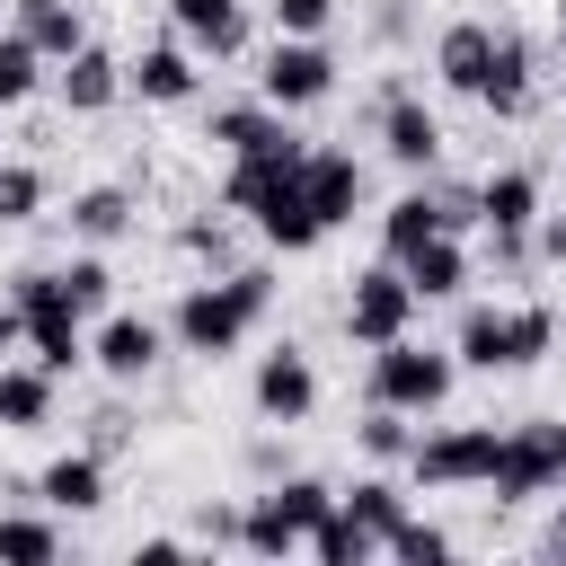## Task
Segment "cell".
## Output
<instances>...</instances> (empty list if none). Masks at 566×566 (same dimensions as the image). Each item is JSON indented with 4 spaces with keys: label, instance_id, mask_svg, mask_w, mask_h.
Returning a JSON list of instances; mask_svg holds the SVG:
<instances>
[{
    "label": "cell",
    "instance_id": "cell-1",
    "mask_svg": "<svg viewBox=\"0 0 566 566\" xmlns=\"http://www.w3.org/2000/svg\"><path fill=\"white\" fill-rule=\"evenodd\" d=\"M265 310H274V274H265V265L203 274V283L177 292V310H168V345L195 354V363H221V354H239V345L265 327Z\"/></svg>",
    "mask_w": 566,
    "mask_h": 566
},
{
    "label": "cell",
    "instance_id": "cell-2",
    "mask_svg": "<svg viewBox=\"0 0 566 566\" xmlns=\"http://www.w3.org/2000/svg\"><path fill=\"white\" fill-rule=\"evenodd\" d=\"M336 504V486L327 478H310V469H283V478H265V495H248L239 504V548L248 557H265V566H283V557H301L310 548V531H318V513Z\"/></svg>",
    "mask_w": 566,
    "mask_h": 566
},
{
    "label": "cell",
    "instance_id": "cell-3",
    "mask_svg": "<svg viewBox=\"0 0 566 566\" xmlns=\"http://www.w3.org/2000/svg\"><path fill=\"white\" fill-rule=\"evenodd\" d=\"M460 389V354L451 345H416V336H389L371 345V398L398 407V416H442Z\"/></svg>",
    "mask_w": 566,
    "mask_h": 566
},
{
    "label": "cell",
    "instance_id": "cell-4",
    "mask_svg": "<svg viewBox=\"0 0 566 566\" xmlns=\"http://www.w3.org/2000/svg\"><path fill=\"white\" fill-rule=\"evenodd\" d=\"M557 486H566V416L504 424L495 469H486V495L495 504H531V495H557Z\"/></svg>",
    "mask_w": 566,
    "mask_h": 566
},
{
    "label": "cell",
    "instance_id": "cell-5",
    "mask_svg": "<svg viewBox=\"0 0 566 566\" xmlns=\"http://www.w3.org/2000/svg\"><path fill=\"white\" fill-rule=\"evenodd\" d=\"M495 424H433V433H416L407 442V478L424 486V495H451V486H486V469H495Z\"/></svg>",
    "mask_w": 566,
    "mask_h": 566
},
{
    "label": "cell",
    "instance_id": "cell-6",
    "mask_svg": "<svg viewBox=\"0 0 566 566\" xmlns=\"http://www.w3.org/2000/svg\"><path fill=\"white\" fill-rule=\"evenodd\" d=\"M256 97L283 106V115L336 97V53H327V35H274L265 62H256Z\"/></svg>",
    "mask_w": 566,
    "mask_h": 566
},
{
    "label": "cell",
    "instance_id": "cell-7",
    "mask_svg": "<svg viewBox=\"0 0 566 566\" xmlns=\"http://www.w3.org/2000/svg\"><path fill=\"white\" fill-rule=\"evenodd\" d=\"M310 159V150H301ZM248 221H256V239L274 248V256H310L318 239H327V221H318V203H310V186H301V168H283V177H265L256 195H248Z\"/></svg>",
    "mask_w": 566,
    "mask_h": 566
},
{
    "label": "cell",
    "instance_id": "cell-8",
    "mask_svg": "<svg viewBox=\"0 0 566 566\" xmlns=\"http://www.w3.org/2000/svg\"><path fill=\"white\" fill-rule=\"evenodd\" d=\"M416 310H424V301L407 292V274L380 256V265H363V274H354V292H345V336L371 354V345L407 336V327H416Z\"/></svg>",
    "mask_w": 566,
    "mask_h": 566
},
{
    "label": "cell",
    "instance_id": "cell-9",
    "mask_svg": "<svg viewBox=\"0 0 566 566\" xmlns=\"http://www.w3.org/2000/svg\"><path fill=\"white\" fill-rule=\"evenodd\" d=\"M159 354H168V327L159 318H142V310H106L97 327H88V363L106 371V380H150L159 371Z\"/></svg>",
    "mask_w": 566,
    "mask_h": 566
},
{
    "label": "cell",
    "instance_id": "cell-10",
    "mask_svg": "<svg viewBox=\"0 0 566 566\" xmlns=\"http://www.w3.org/2000/svg\"><path fill=\"white\" fill-rule=\"evenodd\" d=\"M371 115H380V150H389V159H398L407 177H424V168L442 159V115H433V106H424V97H416L407 80H389Z\"/></svg>",
    "mask_w": 566,
    "mask_h": 566
},
{
    "label": "cell",
    "instance_id": "cell-11",
    "mask_svg": "<svg viewBox=\"0 0 566 566\" xmlns=\"http://www.w3.org/2000/svg\"><path fill=\"white\" fill-rule=\"evenodd\" d=\"M248 407H256L265 424H310V407H318V363H310L301 345H274V354H256Z\"/></svg>",
    "mask_w": 566,
    "mask_h": 566
},
{
    "label": "cell",
    "instance_id": "cell-12",
    "mask_svg": "<svg viewBox=\"0 0 566 566\" xmlns=\"http://www.w3.org/2000/svg\"><path fill=\"white\" fill-rule=\"evenodd\" d=\"M53 97H62V115H106L115 97H124V62L88 35L80 53H62V71H53Z\"/></svg>",
    "mask_w": 566,
    "mask_h": 566
},
{
    "label": "cell",
    "instance_id": "cell-13",
    "mask_svg": "<svg viewBox=\"0 0 566 566\" xmlns=\"http://www.w3.org/2000/svg\"><path fill=\"white\" fill-rule=\"evenodd\" d=\"M195 88H203V71H195L186 44H142L124 62V97H142V106H186Z\"/></svg>",
    "mask_w": 566,
    "mask_h": 566
},
{
    "label": "cell",
    "instance_id": "cell-14",
    "mask_svg": "<svg viewBox=\"0 0 566 566\" xmlns=\"http://www.w3.org/2000/svg\"><path fill=\"white\" fill-rule=\"evenodd\" d=\"M531 88H539V53L495 27V62H486V80H478V106H486L495 124H513V115H531Z\"/></svg>",
    "mask_w": 566,
    "mask_h": 566
},
{
    "label": "cell",
    "instance_id": "cell-15",
    "mask_svg": "<svg viewBox=\"0 0 566 566\" xmlns=\"http://www.w3.org/2000/svg\"><path fill=\"white\" fill-rule=\"evenodd\" d=\"M301 186H310V203H318V221H327V230H345V221L363 212V159H354V150H327V142H310V159H301Z\"/></svg>",
    "mask_w": 566,
    "mask_h": 566
},
{
    "label": "cell",
    "instance_id": "cell-16",
    "mask_svg": "<svg viewBox=\"0 0 566 566\" xmlns=\"http://www.w3.org/2000/svg\"><path fill=\"white\" fill-rule=\"evenodd\" d=\"M486 62H495V27H486V18H451V27L433 35V80H442L451 97H478Z\"/></svg>",
    "mask_w": 566,
    "mask_h": 566
},
{
    "label": "cell",
    "instance_id": "cell-17",
    "mask_svg": "<svg viewBox=\"0 0 566 566\" xmlns=\"http://www.w3.org/2000/svg\"><path fill=\"white\" fill-rule=\"evenodd\" d=\"M27 495H35L44 513H97V504H106V460H97V451H62V460L35 469Z\"/></svg>",
    "mask_w": 566,
    "mask_h": 566
},
{
    "label": "cell",
    "instance_id": "cell-18",
    "mask_svg": "<svg viewBox=\"0 0 566 566\" xmlns=\"http://www.w3.org/2000/svg\"><path fill=\"white\" fill-rule=\"evenodd\" d=\"M203 142H221L230 159H248V150H274V142H301V133L283 124V106H265V97H230V106H212V124H203Z\"/></svg>",
    "mask_w": 566,
    "mask_h": 566
},
{
    "label": "cell",
    "instance_id": "cell-19",
    "mask_svg": "<svg viewBox=\"0 0 566 566\" xmlns=\"http://www.w3.org/2000/svg\"><path fill=\"white\" fill-rule=\"evenodd\" d=\"M398 274H407V292H416V301H460V283H469V248H460V230L416 239V248L398 256Z\"/></svg>",
    "mask_w": 566,
    "mask_h": 566
},
{
    "label": "cell",
    "instance_id": "cell-20",
    "mask_svg": "<svg viewBox=\"0 0 566 566\" xmlns=\"http://www.w3.org/2000/svg\"><path fill=\"white\" fill-rule=\"evenodd\" d=\"M18 318H27V354H35V363H44L53 380L88 363V318H80L71 301H44V310H18Z\"/></svg>",
    "mask_w": 566,
    "mask_h": 566
},
{
    "label": "cell",
    "instance_id": "cell-21",
    "mask_svg": "<svg viewBox=\"0 0 566 566\" xmlns=\"http://www.w3.org/2000/svg\"><path fill=\"white\" fill-rule=\"evenodd\" d=\"M168 18L186 27V53H212V62L248 53V9L239 0H168Z\"/></svg>",
    "mask_w": 566,
    "mask_h": 566
},
{
    "label": "cell",
    "instance_id": "cell-22",
    "mask_svg": "<svg viewBox=\"0 0 566 566\" xmlns=\"http://www.w3.org/2000/svg\"><path fill=\"white\" fill-rule=\"evenodd\" d=\"M531 221H539V177H531V168H495V177H478V230L531 239Z\"/></svg>",
    "mask_w": 566,
    "mask_h": 566
},
{
    "label": "cell",
    "instance_id": "cell-23",
    "mask_svg": "<svg viewBox=\"0 0 566 566\" xmlns=\"http://www.w3.org/2000/svg\"><path fill=\"white\" fill-rule=\"evenodd\" d=\"M9 27L44 53V62H62V53H80L88 44V18H80V0H9Z\"/></svg>",
    "mask_w": 566,
    "mask_h": 566
},
{
    "label": "cell",
    "instance_id": "cell-24",
    "mask_svg": "<svg viewBox=\"0 0 566 566\" xmlns=\"http://www.w3.org/2000/svg\"><path fill=\"white\" fill-rule=\"evenodd\" d=\"M62 221L80 248H115V239H133V186H80Z\"/></svg>",
    "mask_w": 566,
    "mask_h": 566
},
{
    "label": "cell",
    "instance_id": "cell-25",
    "mask_svg": "<svg viewBox=\"0 0 566 566\" xmlns=\"http://www.w3.org/2000/svg\"><path fill=\"white\" fill-rule=\"evenodd\" d=\"M451 354H460V371H513V310H495V301L460 310Z\"/></svg>",
    "mask_w": 566,
    "mask_h": 566
},
{
    "label": "cell",
    "instance_id": "cell-26",
    "mask_svg": "<svg viewBox=\"0 0 566 566\" xmlns=\"http://www.w3.org/2000/svg\"><path fill=\"white\" fill-rule=\"evenodd\" d=\"M44 424H53V371L0 363V433H44Z\"/></svg>",
    "mask_w": 566,
    "mask_h": 566
},
{
    "label": "cell",
    "instance_id": "cell-27",
    "mask_svg": "<svg viewBox=\"0 0 566 566\" xmlns=\"http://www.w3.org/2000/svg\"><path fill=\"white\" fill-rule=\"evenodd\" d=\"M433 230H442V195H433V186H407V195L380 212V256L398 265V256H407L416 239H433Z\"/></svg>",
    "mask_w": 566,
    "mask_h": 566
},
{
    "label": "cell",
    "instance_id": "cell-28",
    "mask_svg": "<svg viewBox=\"0 0 566 566\" xmlns=\"http://www.w3.org/2000/svg\"><path fill=\"white\" fill-rule=\"evenodd\" d=\"M301 557H318V566H371V557H380V531H363V522H354L345 504H327Z\"/></svg>",
    "mask_w": 566,
    "mask_h": 566
},
{
    "label": "cell",
    "instance_id": "cell-29",
    "mask_svg": "<svg viewBox=\"0 0 566 566\" xmlns=\"http://www.w3.org/2000/svg\"><path fill=\"white\" fill-rule=\"evenodd\" d=\"M53 557H62L53 513H0V566H53Z\"/></svg>",
    "mask_w": 566,
    "mask_h": 566
},
{
    "label": "cell",
    "instance_id": "cell-30",
    "mask_svg": "<svg viewBox=\"0 0 566 566\" xmlns=\"http://www.w3.org/2000/svg\"><path fill=\"white\" fill-rule=\"evenodd\" d=\"M53 274H62V301H71L80 318H106V310H115V274H106L97 248H88V256H62Z\"/></svg>",
    "mask_w": 566,
    "mask_h": 566
},
{
    "label": "cell",
    "instance_id": "cell-31",
    "mask_svg": "<svg viewBox=\"0 0 566 566\" xmlns=\"http://www.w3.org/2000/svg\"><path fill=\"white\" fill-rule=\"evenodd\" d=\"M336 504H345V513H354L363 531H380V539H389V531L407 522V486H398V478H354V486H345Z\"/></svg>",
    "mask_w": 566,
    "mask_h": 566
},
{
    "label": "cell",
    "instance_id": "cell-32",
    "mask_svg": "<svg viewBox=\"0 0 566 566\" xmlns=\"http://www.w3.org/2000/svg\"><path fill=\"white\" fill-rule=\"evenodd\" d=\"M354 442H363V460H380V469H398L407 460V442H416V416H398V407H363V424H354Z\"/></svg>",
    "mask_w": 566,
    "mask_h": 566
},
{
    "label": "cell",
    "instance_id": "cell-33",
    "mask_svg": "<svg viewBox=\"0 0 566 566\" xmlns=\"http://www.w3.org/2000/svg\"><path fill=\"white\" fill-rule=\"evenodd\" d=\"M380 557H398V566H442V557H451V531L424 522V513H407V522L380 539Z\"/></svg>",
    "mask_w": 566,
    "mask_h": 566
},
{
    "label": "cell",
    "instance_id": "cell-34",
    "mask_svg": "<svg viewBox=\"0 0 566 566\" xmlns=\"http://www.w3.org/2000/svg\"><path fill=\"white\" fill-rule=\"evenodd\" d=\"M35 212H44V168L35 159H0V221L27 230Z\"/></svg>",
    "mask_w": 566,
    "mask_h": 566
},
{
    "label": "cell",
    "instance_id": "cell-35",
    "mask_svg": "<svg viewBox=\"0 0 566 566\" xmlns=\"http://www.w3.org/2000/svg\"><path fill=\"white\" fill-rule=\"evenodd\" d=\"M35 88H44V53L9 27V35H0V106H27Z\"/></svg>",
    "mask_w": 566,
    "mask_h": 566
},
{
    "label": "cell",
    "instance_id": "cell-36",
    "mask_svg": "<svg viewBox=\"0 0 566 566\" xmlns=\"http://www.w3.org/2000/svg\"><path fill=\"white\" fill-rule=\"evenodd\" d=\"M548 345H557V310H548V301H522V310H513V371L548 363Z\"/></svg>",
    "mask_w": 566,
    "mask_h": 566
},
{
    "label": "cell",
    "instance_id": "cell-37",
    "mask_svg": "<svg viewBox=\"0 0 566 566\" xmlns=\"http://www.w3.org/2000/svg\"><path fill=\"white\" fill-rule=\"evenodd\" d=\"M177 248H186L195 265H212V274H230V265H239L230 230H221V221H203V212H195V221H177Z\"/></svg>",
    "mask_w": 566,
    "mask_h": 566
},
{
    "label": "cell",
    "instance_id": "cell-38",
    "mask_svg": "<svg viewBox=\"0 0 566 566\" xmlns=\"http://www.w3.org/2000/svg\"><path fill=\"white\" fill-rule=\"evenodd\" d=\"M274 35H327L336 27V0H265Z\"/></svg>",
    "mask_w": 566,
    "mask_h": 566
},
{
    "label": "cell",
    "instance_id": "cell-39",
    "mask_svg": "<svg viewBox=\"0 0 566 566\" xmlns=\"http://www.w3.org/2000/svg\"><path fill=\"white\" fill-rule=\"evenodd\" d=\"M124 442H133V416H124V407H97V416H88V451H97V460H115Z\"/></svg>",
    "mask_w": 566,
    "mask_h": 566
},
{
    "label": "cell",
    "instance_id": "cell-40",
    "mask_svg": "<svg viewBox=\"0 0 566 566\" xmlns=\"http://www.w3.org/2000/svg\"><path fill=\"white\" fill-rule=\"evenodd\" d=\"M195 539L203 548H239V504H203L195 513Z\"/></svg>",
    "mask_w": 566,
    "mask_h": 566
},
{
    "label": "cell",
    "instance_id": "cell-41",
    "mask_svg": "<svg viewBox=\"0 0 566 566\" xmlns=\"http://www.w3.org/2000/svg\"><path fill=\"white\" fill-rule=\"evenodd\" d=\"M531 248H539L548 265H566V212H548V203H539V221H531Z\"/></svg>",
    "mask_w": 566,
    "mask_h": 566
},
{
    "label": "cell",
    "instance_id": "cell-42",
    "mask_svg": "<svg viewBox=\"0 0 566 566\" xmlns=\"http://www.w3.org/2000/svg\"><path fill=\"white\" fill-rule=\"evenodd\" d=\"M371 35L398 44V35H407V0H371Z\"/></svg>",
    "mask_w": 566,
    "mask_h": 566
},
{
    "label": "cell",
    "instance_id": "cell-43",
    "mask_svg": "<svg viewBox=\"0 0 566 566\" xmlns=\"http://www.w3.org/2000/svg\"><path fill=\"white\" fill-rule=\"evenodd\" d=\"M18 345H27V318H18V301H9V292H0V363H9V354H18Z\"/></svg>",
    "mask_w": 566,
    "mask_h": 566
},
{
    "label": "cell",
    "instance_id": "cell-44",
    "mask_svg": "<svg viewBox=\"0 0 566 566\" xmlns=\"http://www.w3.org/2000/svg\"><path fill=\"white\" fill-rule=\"evenodd\" d=\"M133 557H142V566H177V557H186V539H142Z\"/></svg>",
    "mask_w": 566,
    "mask_h": 566
},
{
    "label": "cell",
    "instance_id": "cell-45",
    "mask_svg": "<svg viewBox=\"0 0 566 566\" xmlns=\"http://www.w3.org/2000/svg\"><path fill=\"white\" fill-rule=\"evenodd\" d=\"M548 557H566V495H557V513H548Z\"/></svg>",
    "mask_w": 566,
    "mask_h": 566
},
{
    "label": "cell",
    "instance_id": "cell-46",
    "mask_svg": "<svg viewBox=\"0 0 566 566\" xmlns=\"http://www.w3.org/2000/svg\"><path fill=\"white\" fill-rule=\"evenodd\" d=\"M557 44H566V0H557Z\"/></svg>",
    "mask_w": 566,
    "mask_h": 566
}]
</instances>
